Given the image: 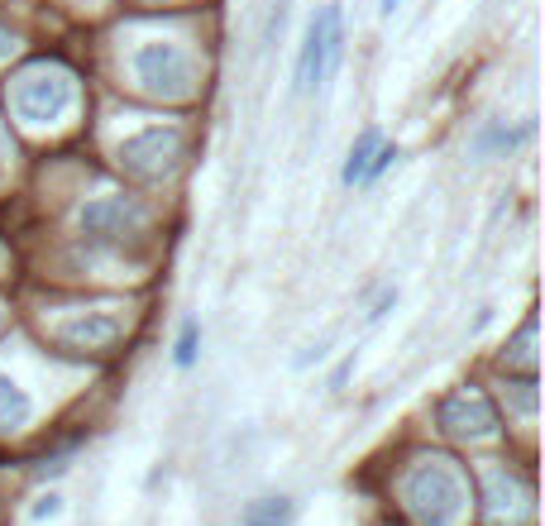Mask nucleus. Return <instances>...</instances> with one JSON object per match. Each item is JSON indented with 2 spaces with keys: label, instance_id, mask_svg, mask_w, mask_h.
<instances>
[{
  "label": "nucleus",
  "instance_id": "f8f14e48",
  "mask_svg": "<svg viewBox=\"0 0 545 526\" xmlns=\"http://www.w3.org/2000/svg\"><path fill=\"white\" fill-rule=\"evenodd\" d=\"M531 345H536V316H531V321L522 326V335L512 340V350L502 354V364H507V369H526V373H536V350H531Z\"/></svg>",
  "mask_w": 545,
  "mask_h": 526
},
{
  "label": "nucleus",
  "instance_id": "4468645a",
  "mask_svg": "<svg viewBox=\"0 0 545 526\" xmlns=\"http://www.w3.org/2000/svg\"><path fill=\"white\" fill-rule=\"evenodd\" d=\"M197 345H201V326H197V321H187V326H182V335H177V350H173L177 369L197 364Z\"/></svg>",
  "mask_w": 545,
  "mask_h": 526
},
{
  "label": "nucleus",
  "instance_id": "f257e3e1",
  "mask_svg": "<svg viewBox=\"0 0 545 526\" xmlns=\"http://www.w3.org/2000/svg\"><path fill=\"white\" fill-rule=\"evenodd\" d=\"M130 72H134V87L144 96H163V101H187L197 96V63L192 53L177 44H139L130 58Z\"/></svg>",
  "mask_w": 545,
  "mask_h": 526
},
{
  "label": "nucleus",
  "instance_id": "1a4fd4ad",
  "mask_svg": "<svg viewBox=\"0 0 545 526\" xmlns=\"http://www.w3.org/2000/svg\"><path fill=\"white\" fill-rule=\"evenodd\" d=\"M29 417H34V397L24 393L20 383L0 378V431H20Z\"/></svg>",
  "mask_w": 545,
  "mask_h": 526
},
{
  "label": "nucleus",
  "instance_id": "39448f33",
  "mask_svg": "<svg viewBox=\"0 0 545 526\" xmlns=\"http://www.w3.org/2000/svg\"><path fill=\"white\" fill-rule=\"evenodd\" d=\"M149 225V211L134 197H96L82 211V235L91 244H125Z\"/></svg>",
  "mask_w": 545,
  "mask_h": 526
},
{
  "label": "nucleus",
  "instance_id": "412c9836",
  "mask_svg": "<svg viewBox=\"0 0 545 526\" xmlns=\"http://www.w3.org/2000/svg\"><path fill=\"white\" fill-rule=\"evenodd\" d=\"M149 5H163V0H149Z\"/></svg>",
  "mask_w": 545,
  "mask_h": 526
},
{
  "label": "nucleus",
  "instance_id": "aec40b11",
  "mask_svg": "<svg viewBox=\"0 0 545 526\" xmlns=\"http://www.w3.org/2000/svg\"><path fill=\"white\" fill-rule=\"evenodd\" d=\"M0 326H5V311H0Z\"/></svg>",
  "mask_w": 545,
  "mask_h": 526
},
{
  "label": "nucleus",
  "instance_id": "6e6552de",
  "mask_svg": "<svg viewBox=\"0 0 545 526\" xmlns=\"http://www.w3.org/2000/svg\"><path fill=\"white\" fill-rule=\"evenodd\" d=\"M326 53H330V39H326V10L306 20V34H302V58H297V96L316 91L326 82Z\"/></svg>",
  "mask_w": 545,
  "mask_h": 526
},
{
  "label": "nucleus",
  "instance_id": "a211bd4d",
  "mask_svg": "<svg viewBox=\"0 0 545 526\" xmlns=\"http://www.w3.org/2000/svg\"><path fill=\"white\" fill-rule=\"evenodd\" d=\"M5 158H10V134L0 130V168H5Z\"/></svg>",
  "mask_w": 545,
  "mask_h": 526
},
{
  "label": "nucleus",
  "instance_id": "423d86ee",
  "mask_svg": "<svg viewBox=\"0 0 545 526\" xmlns=\"http://www.w3.org/2000/svg\"><path fill=\"white\" fill-rule=\"evenodd\" d=\"M440 431L459 436V440L493 436L498 431V412H493V402L479 388H455V393L440 402Z\"/></svg>",
  "mask_w": 545,
  "mask_h": 526
},
{
  "label": "nucleus",
  "instance_id": "0eeeda50",
  "mask_svg": "<svg viewBox=\"0 0 545 526\" xmlns=\"http://www.w3.org/2000/svg\"><path fill=\"white\" fill-rule=\"evenodd\" d=\"M120 335H125V321H120V316H101V311H87V316H77V321L58 326V345H67V350H91V354H101V350H110Z\"/></svg>",
  "mask_w": 545,
  "mask_h": 526
},
{
  "label": "nucleus",
  "instance_id": "2eb2a0df",
  "mask_svg": "<svg viewBox=\"0 0 545 526\" xmlns=\"http://www.w3.org/2000/svg\"><path fill=\"white\" fill-rule=\"evenodd\" d=\"M58 512H63V498H58V493H48V498L34 503V522H48V517H58Z\"/></svg>",
  "mask_w": 545,
  "mask_h": 526
},
{
  "label": "nucleus",
  "instance_id": "9b49d317",
  "mask_svg": "<svg viewBox=\"0 0 545 526\" xmlns=\"http://www.w3.org/2000/svg\"><path fill=\"white\" fill-rule=\"evenodd\" d=\"M383 144V134L378 130H364L359 139H354V149H349V158H345V182L354 187V182H364V173H369V158H373V149Z\"/></svg>",
  "mask_w": 545,
  "mask_h": 526
},
{
  "label": "nucleus",
  "instance_id": "6ab92c4d",
  "mask_svg": "<svg viewBox=\"0 0 545 526\" xmlns=\"http://www.w3.org/2000/svg\"><path fill=\"white\" fill-rule=\"evenodd\" d=\"M397 5H402V0H383V15H393Z\"/></svg>",
  "mask_w": 545,
  "mask_h": 526
},
{
  "label": "nucleus",
  "instance_id": "20e7f679",
  "mask_svg": "<svg viewBox=\"0 0 545 526\" xmlns=\"http://www.w3.org/2000/svg\"><path fill=\"white\" fill-rule=\"evenodd\" d=\"M182 158V130L177 125H153V130H139L120 144V168L139 182H158L168 177Z\"/></svg>",
  "mask_w": 545,
  "mask_h": 526
},
{
  "label": "nucleus",
  "instance_id": "f3484780",
  "mask_svg": "<svg viewBox=\"0 0 545 526\" xmlns=\"http://www.w3.org/2000/svg\"><path fill=\"white\" fill-rule=\"evenodd\" d=\"M10 53H15V39H10V34H5V29H0V63H5V58H10Z\"/></svg>",
  "mask_w": 545,
  "mask_h": 526
},
{
  "label": "nucleus",
  "instance_id": "f03ea898",
  "mask_svg": "<svg viewBox=\"0 0 545 526\" xmlns=\"http://www.w3.org/2000/svg\"><path fill=\"white\" fill-rule=\"evenodd\" d=\"M402 498L426 526H450L464 507V483L450 469V460H421L402 479Z\"/></svg>",
  "mask_w": 545,
  "mask_h": 526
},
{
  "label": "nucleus",
  "instance_id": "dca6fc26",
  "mask_svg": "<svg viewBox=\"0 0 545 526\" xmlns=\"http://www.w3.org/2000/svg\"><path fill=\"white\" fill-rule=\"evenodd\" d=\"M397 302V292H383V297H378V307L369 311V321H383V316H388V307H393Z\"/></svg>",
  "mask_w": 545,
  "mask_h": 526
},
{
  "label": "nucleus",
  "instance_id": "9d476101",
  "mask_svg": "<svg viewBox=\"0 0 545 526\" xmlns=\"http://www.w3.org/2000/svg\"><path fill=\"white\" fill-rule=\"evenodd\" d=\"M297 522V503L292 498H259L244 507L240 526H292Z\"/></svg>",
  "mask_w": 545,
  "mask_h": 526
},
{
  "label": "nucleus",
  "instance_id": "7ed1b4c3",
  "mask_svg": "<svg viewBox=\"0 0 545 526\" xmlns=\"http://www.w3.org/2000/svg\"><path fill=\"white\" fill-rule=\"evenodd\" d=\"M10 106L20 115L24 125H58L67 110L77 106V87L67 72H29L24 82H15L10 91Z\"/></svg>",
  "mask_w": 545,
  "mask_h": 526
},
{
  "label": "nucleus",
  "instance_id": "ddd939ff",
  "mask_svg": "<svg viewBox=\"0 0 545 526\" xmlns=\"http://www.w3.org/2000/svg\"><path fill=\"white\" fill-rule=\"evenodd\" d=\"M522 139H526V130H507V125H488V130H483L479 139H474V149H479V154H493V149H502V154H507V149H517Z\"/></svg>",
  "mask_w": 545,
  "mask_h": 526
}]
</instances>
